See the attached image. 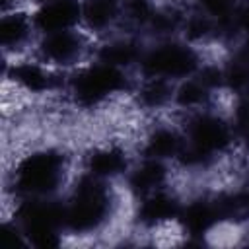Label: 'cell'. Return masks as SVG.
<instances>
[{"label":"cell","instance_id":"obj_17","mask_svg":"<svg viewBox=\"0 0 249 249\" xmlns=\"http://www.w3.org/2000/svg\"><path fill=\"white\" fill-rule=\"evenodd\" d=\"M82 29L95 41L123 29V0H80Z\"/></svg>","mask_w":249,"mask_h":249},{"label":"cell","instance_id":"obj_27","mask_svg":"<svg viewBox=\"0 0 249 249\" xmlns=\"http://www.w3.org/2000/svg\"><path fill=\"white\" fill-rule=\"evenodd\" d=\"M230 29L233 35V43L237 41V37L249 33V0H241L230 19Z\"/></svg>","mask_w":249,"mask_h":249},{"label":"cell","instance_id":"obj_6","mask_svg":"<svg viewBox=\"0 0 249 249\" xmlns=\"http://www.w3.org/2000/svg\"><path fill=\"white\" fill-rule=\"evenodd\" d=\"M204 60L206 51L187 43L181 37L154 39L146 43L144 54L136 68V76H152L179 82L195 76Z\"/></svg>","mask_w":249,"mask_h":249},{"label":"cell","instance_id":"obj_5","mask_svg":"<svg viewBox=\"0 0 249 249\" xmlns=\"http://www.w3.org/2000/svg\"><path fill=\"white\" fill-rule=\"evenodd\" d=\"M4 214H10L23 230L29 247L51 249L68 243L62 224V196L6 200Z\"/></svg>","mask_w":249,"mask_h":249},{"label":"cell","instance_id":"obj_20","mask_svg":"<svg viewBox=\"0 0 249 249\" xmlns=\"http://www.w3.org/2000/svg\"><path fill=\"white\" fill-rule=\"evenodd\" d=\"M187 8H189V4H175V2L160 0L156 12H154V16H152V19L144 31V37L148 41L179 37Z\"/></svg>","mask_w":249,"mask_h":249},{"label":"cell","instance_id":"obj_4","mask_svg":"<svg viewBox=\"0 0 249 249\" xmlns=\"http://www.w3.org/2000/svg\"><path fill=\"white\" fill-rule=\"evenodd\" d=\"M177 121L183 128L185 142L220 163L233 152H239L235 126L228 111L220 109V105L181 115Z\"/></svg>","mask_w":249,"mask_h":249},{"label":"cell","instance_id":"obj_25","mask_svg":"<svg viewBox=\"0 0 249 249\" xmlns=\"http://www.w3.org/2000/svg\"><path fill=\"white\" fill-rule=\"evenodd\" d=\"M226 111L235 126V132L245 124H249V89L235 97H230V105Z\"/></svg>","mask_w":249,"mask_h":249},{"label":"cell","instance_id":"obj_18","mask_svg":"<svg viewBox=\"0 0 249 249\" xmlns=\"http://www.w3.org/2000/svg\"><path fill=\"white\" fill-rule=\"evenodd\" d=\"M173 86L175 82L163 80V78H152V76H138L136 86L130 93V101L134 107L146 115H161L171 111V99H173Z\"/></svg>","mask_w":249,"mask_h":249},{"label":"cell","instance_id":"obj_32","mask_svg":"<svg viewBox=\"0 0 249 249\" xmlns=\"http://www.w3.org/2000/svg\"><path fill=\"white\" fill-rule=\"evenodd\" d=\"M245 175H247V177H245V181L249 183V161H247V173H245Z\"/></svg>","mask_w":249,"mask_h":249},{"label":"cell","instance_id":"obj_11","mask_svg":"<svg viewBox=\"0 0 249 249\" xmlns=\"http://www.w3.org/2000/svg\"><path fill=\"white\" fill-rule=\"evenodd\" d=\"M136 152L130 146L117 138H107L95 144H89L78 161V171L105 183L119 185L132 165Z\"/></svg>","mask_w":249,"mask_h":249},{"label":"cell","instance_id":"obj_7","mask_svg":"<svg viewBox=\"0 0 249 249\" xmlns=\"http://www.w3.org/2000/svg\"><path fill=\"white\" fill-rule=\"evenodd\" d=\"M2 60V78L6 88H12L14 91L31 99H45L64 93L68 72L47 66L35 54Z\"/></svg>","mask_w":249,"mask_h":249},{"label":"cell","instance_id":"obj_30","mask_svg":"<svg viewBox=\"0 0 249 249\" xmlns=\"http://www.w3.org/2000/svg\"><path fill=\"white\" fill-rule=\"evenodd\" d=\"M23 6H27L25 0H0V14L12 12V10H18V8H23Z\"/></svg>","mask_w":249,"mask_h":249},{"label":"cell","instance_id":"obj_9","mask_svg":"<svg viewBox=\"0 0 249 249\" xmlns=\"http://www.w3.org/2000/svg\"><path fill=\"white\" fill-rule=\"evenodd\" d=\"M224 228V216L214 191H200L183 198L175 231L185 243L204 245Z\"/></svg>","mask_w":249,"mask_h":249},{"label":"cell","instance_id":"obj_13","mask_svg":"<svg viewBox=\"0 0 249 249\" xmlns=\"http://www.w3.org/2000/svg\"><path fill=\"white\" fill-rule=\"evenodd\" d=\"M183 146H185V134L179 121L156 119L140 136L134 152L140 158H152V160L175 163Z\"/></svg>","mask_w":249,"mask_h":249},{"label":"cell","instance_id":"obj_21","mask_svg":"<svg viewBox=\"0 0 249 249\" xmlns=\"http://www.w3.org/2000/svg\"><path fill=\"white\" fill-rule=\"evenodd\" d=\"M179 37L185 39L187 43L206 51L208 47L218 45V23L189 6L185 12V18H183Z\"/></svg>","mask_w":249,"mask_h":249},{"label":"cell","instance_id":"obj_26","mask_svg":"<svg viewBox=\"0 0 249 249\" xmlns=\"http://www.w3.org/2000/svg\"><path fill=\"white\" fill-rule=\"evenodd\" d=\"M2 241L6 247H29L21 226L10 214H4L2 220Z\"/></svg>","mask_w":249,"mask_h":249},{"label":"cell","instance_id":"obj_1","mask_svg":"<svg viewBox=\"0 0 249 249\" xmlns=\"http://www.w3.org/2000/svg\"><path fill=\"white\" fill-rule=\"evenodd\" d=\"M70 152L53 142L35 144L18 154L4 173V198H56L74 177Z\"/></svg>","mask_w":249,"mask_h":249},{"label":"cell","instance_id":"obj_8","mask_svg":"<svg viewBox=\"0 0 249 249\" xmlns=\"http://www.w3.org/2000/svg\"><path fill=\"white\" fill-rule=\"evenodd\" d=\"M93 45L95 39L88 31L78 27V29L39 35L31 54H35L39 60H43L47 66L54 70L72 72L84 62L91 60Z\"/></svg>","mask_w":249,"mask_h":249},{"label":"cell","instance_id":"obj_31","mask_svg":"<svg viewBox=\"0 0 249 249\" xmlns=\"http://www.w3.org/2000/svg\"><path fill=\"white\" fill-rule=\"evenodd\" d=\"M45 2H53V0H25V4H27L29 8H33V6H39V4H45Z\"/></svg>","mask_w":249,"mask_h":249},{"label":"cell","instance_id":"obj_23","mask_svg":"<svg viewBox=\"0 0 249 249\" xmlns=\"http://www.w3.org/2000/svg\"><path fill=\"white\" fill-rule=\"evenodd\" d=\"M224 62V95L226 97H235L243 91L249 89V62L226 53L222 56Z\"/></svg>","mask_w":249,"mask_h":249},{"label":"cell","instance_id":"obj_19","mask_svg":"<svg viewBox=\"0 0 249 249\" xmlns=\"http://www.w3.org/2000/svg\"><path fill=\"white\" fill-rule=\"evenodd\" d=\"M220 95H216L196 74L185 80L175 82L173 86V99H171V113L177 117L189 115L195 111H202L214 105H220Z\"/></svg>","mask_w":249,"mask_h":249},{"label":"cell","instance_id":"obj_2","mask_svg":"<svg viewBox=\"0 0 249 249\" xmlns=\"http://www.w3.org/2000/svg\"><path fill=\"white\" fill-rule=\"evenodd\" d=\"M126 200L115 183L97 181L76 171L62 195V224L68 241H88L111 231Z\"/></svg>","mask_w":249,"mask_h":249},{"label":"cell","instance_id":"obj_28","mask_svg":"<svg viewBox=\"0 0 249 249\" xmlns=\"http://www.w3.org/2000/svg\"><path fill=\"white\" fill-rule=\"evenodd\" d=\"M228 53H231V54H235V56H239V58L249 62V33L237 37V41L228 49Z\"/></svg>","mask_w":249,"mask_h":249},{"label":"cell","instance_id":"obj_22","mask_svg":"<svg viewBox=\"0 0 249 249\" xmlns=\"http://www.w3.org/2000/svg\"><path fill=\"white\" fill-rule=\"evenodd\" d=\"M239 2L241 0H189V6L218 23V45L224 49H230L233 45L230 19Z\"/></svg>","mask_w":249,"mask_h":249},{"label":"cell","instance_id":"obj_10","mask_svg":"<svg viewBox=\"0 0 249 249\" xmlns=\"http://www.w3.org/2000/svg\"><path fill=\"white\" fill-rule=\"evenodd\" d=\"M183 198L185 196L173 185H169L130 202V226L144 235L160 233L171 228L175 230Z\"/></svg>","mask_w":249,"mask_h":249},{"label":"cell","instance_id":"obj_12","mask_svg":"<svg viewBox=\"0 0 249 249\" xmlns=\"http://www.w3.org/2000/svg\"><path fill=\"white\" fill-rule=\"evenodd\" d=\"M175 171L177 169L173 163L136 156L132 165L128 167L126 175L119 183V187H121L123 195L126 196V200L134 202V200H138L150 193H156L160 189L173 185Z\"/></svg>","mask_w":249,"mask_h":249},{"label":"cell","instance_id":"obj_24","mask_svg":"<svg viewBox=\"0 0 249 249\" xmlns=\"http://www.w3.org/2000/svg\"><path fill=\"white\" fill-rule=\"evenodd\" d=\"M160 0H123V29L144 35Z\"/></svg>","mask_w":249,"mask_h":249},{"label":"cell","instance_id":"obj_29","mask_svg":"<svg viewBox=\"0 0 249 249\" xmlns=\"http://www.w3.org/2000/svg\"><path fill=\"white\" fill-rule=\"evenodd\" d=\"M237 146H239V152H243L249 158V124L237 130Z\"/></svg>","mask_w":249,"mask_h":249},{"label":"cell","instance_id":"obj_16","mask_svg":"<svg viewBox=\"0 0 249 249\" xmlns=\"http://www.w3.org/2000/svg\"><path fill=\"white\" fill-rule=\"evenodd\" d=\"M31 19L37 35L68 31L82 27L80 0H53L31 8Z\"/></svg>","mask_w":249,"mask_h":249},{"label":"cell","instance_id":"obj_15","mask_svg":"<svg viewBox=\"0 0 249 249\" xmlns=\"http://www.w3.org/2000/svg\"><path fill=\"white\" fill-rule=\"evenodd\" d=\"M37 31L31 19V8L23 6L0 14V49L2 58H18L33 53Z\"/></svg>","mask_w":249,"mask_h":249},{"label":"cell","instance_id":"obj_3","mask_svg":"<svg viewBox=\"0 0 249 249\" xmlns=\"http://www.w3.org/2000/svg\"><path fill=\"white\" fill-rule=\"evenodd\" d=\"M136 80L138 76L134 72L91 58L68 72L62 95L74 109L93 113L121 97H130Z\"/></svg>","mask_w":249,"mask_h":249},{"label":"cell","instance_id":"obj_14","mask_svg":"<svg viewBox=\"0 0 249 249\" xmlns=\"http://www.w3.org/2000/svg\"><path fill=\"white\" fill-rule=\"evenodd\" d=\"M146 43H148V39L144 35L121 29L105 39L95 41L91 58L136 74V68L144 54Z\"/></svg>","mask_w":249,"mask_h":249}]
</instances>
